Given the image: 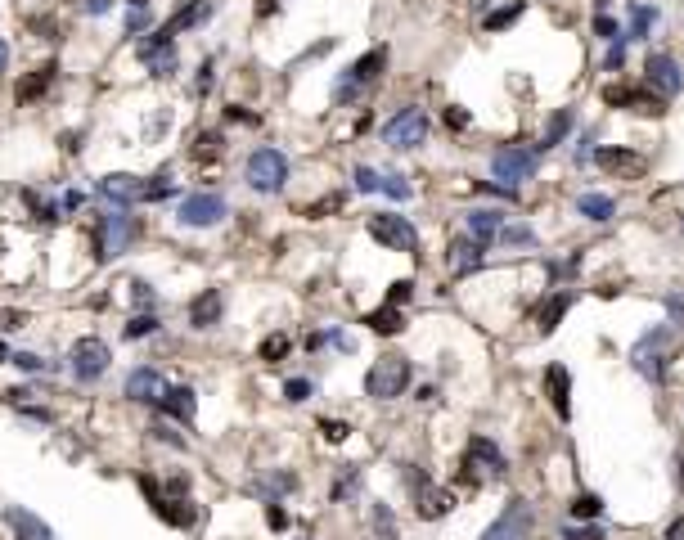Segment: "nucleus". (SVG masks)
Listing matches in <instances>:
<instances>
[{
    "label": "nucleus",
    "instance_id": "obj_30",
    "mask_svg": "<svg viewBox=\"0 0 684 540\" xmlns=\"http://www.w3.org/2000/svg\"><path fill=\"white\" fill-rule=\"evenodd\" d=\"M653 18H657L653 5H635V9H630V41H644L648 27H653Z\"/></svg>",
    "mask_w": 684,
    "mask_h": 540
},
{
    "label": "nucleus",
    "instance_id": "obj_50",
    "mask_svg": "<svg viewBox=\"0 0 684 540\" xmlns=\"http://www.w3.org/2000/svg\"><path fill=\"white\" fill-rule=\"evenodd\" d=\"M0 360H9V356H5V342H0Z\"/></svg>",
    "mask_w": 684,
    "mask_h": 540
},
{
    "label": "nucleus",
    "instance_id": "obj_20",
    "mask_svg": "<svg viewBox=\"0 0 684 540\" xmlns=\"http://www.w3.org/2000/svg\"><path fill=\"white\" fill-rule=\"evenodd\" d=\"M464 225H468V234H473L477 243H491V239H500L504 216L495 212V207H473V212L464 216Z\"/></svg>",
    "mask_w": 684,
    "mask_h": 540
},
{
    "label": "nucleus",
    "instance_id": "obj_29",
    "mask_svg": "<svg viewBox=\"0 0 684 540\" xmlns=\"http://www.w3.org/2000/svg\"><path fill=\"white\" fill-rule=\"evenodd\" d=\"M365 324H369V329H374V333H401V329H405V324H401V311H396L392 302H387L383 311L365 315Z\"/></svg>",
    "mask_w": 684,
    "mask_h": 540
},
{
    "label": "nucleus",
    "instance_id": "obj_43",
    "mask_svg": "<svg viewBox=\"0 0 684 540\" xmlns=\"http://www.w3.org/2000/svg\"><path fill=\"white\" fill-rule=\"evenodd\" d=\"M347 423H333V419H324V437H329V441H342V437H347Z\"/></svg>",
    "mask_w": 684,
    "mask_h": 540
},
{
    "label": "nucleus",
    "instance_id": "obj_13",
    "mask_svg": "<svg viewBox=\"0 0 684 540\" xmlns=\"http://www.w3.org/2000/svg\"><path fill=\"white\" fill-rule=\"evenodd\" d=\"M450 509H455V491L432 486L428 477L414 482V513H419V518H441V513H450Z\"/></svg>",
    "mask_w": 684,
    "mask_h": 540
},
{
    "label": "nucleus",
    "instance_id": "obj_41",
    "mask_svg": "<svg viewBox=\"0 0 684 540\" xmlns=\"http://www.w3.org/2000/svg\"><path fill=\"white\" fill-rule=\"evenodd\" d=\"M594 32H599L603 36V41H617V23H612V18H594Z\"/></svg>",
    "mask_w": 684,
    "mask_h": 540
},
{
    "label": "nucleus",
    "instance_id": "obj_8",
    "mask_svg": "<svg viewBox=\"0 0 684 540\" xmlns=\"http://www.w3.org/2000/svg\"><path fill=\"white\" fill-rule=\"evenodd\" d=\"M464 468H468V477H477V482L500 477L504 473L500 446H495V441H486V437H473V441H468V450H464Z\"/></svg>",
    "mask_w": 684,
    "mask_h": 540
},
{
    "label": "nucleus",
    "instance_id": "obj_28",
    "mask_svg": "<svg viewBox=\"0 0 684 540\" xmlns=\"http://www.w3.org/2000/svg\"><path fill=\"white\" fill-rule=\"evenodd\" d=\"M572 122H576V117L567 113V108H563V113H554V117H549V126H545V135H540V144H536V149H554V144L563 140L567 131H572Z\"/></svg>",
    "mask_w": 684,
    "mask_h": 540
},
{
    "label": "nucleus",
    "instance_id": "obj_40",
    "mask_svg": "<svg viewBox=\"0 0 684 540\" xmlns=\"http://www.w3.org/2000/svg\"><path fill=\"white\" fill-rule=\"evenodd\" d=\"M14 365H18V369H27V374H36V369H45V360H41V356H32V351H23V356H14Z\"/></svg>",
    "mask_w": 684,
    "mask_h": 540
},
{
    "label": "nucleus",
    "instance_id": "obj_12",
    "mask_svg": "<svg viewBox=\"0 0 684 540\" xmlns=\"http://www.w3.org/2000/svg\"><path fill=\"white\" fill-rule=\"evenodd\" d=\"M491 171H495V180H504V185H522V180L536 171V153H527V149H500L491 158Z\"/></svg>",
    "mask_w": 684,
    "mask_h": 540
},
{
    "label": "nucleus",
    "instance_id": "obj_10",
    "mask_svg": "<svg viewBox=\"0 0 684 540\" xmlns=\"http://www.w3.org/2000/svg\"><path fill=\"white\" fill-rule=\"evenodd\" d=\"M594 162H599V171H608V176H621V180H635L644 176V153L635 149H621V144H603L599 153H594Z\"/></svg>",
    "mask_w": 684,
    "mask_h": 540
},
{
    "label": "nucleus",
    "instance_id": "obj_47",
    "mask_svg": "<svg viewBox=\"0 0 684 540\" xmlns=\"http://www.w3.org/2000/svg\"><path fill=\"white\" fill-rule=\"evenodd\" d=\"M86 9H90V14H104V9H108V0H90Z\"/></svg>",
    "mask_w": 684,
    "mask_h": 540
},
{
    "label": "nucleus",
    "instance_id": "obj_9",
    "mask_svg": "<svg viewBox=\"0 0 684 540\" xmlns=\"http://www.w3.org/2000/svg\"><path fill=\"white\" fill-rule=\"evenodd\" d=\"M531 531V509L527 500H509V509L482 531V540H527Z\"/></svg>",
    "mask_w": 684,
    "mask_h": 540
},
{
    "label": "nucleus",
    "instance_id": "obj_39",
    "mask_svg": "<svg viewBox=\"0 0 684 540\" xmlns=\"http://www.w3.org/2000/svg\"><path fill=\"white\" fill-rule=\"evenodd\" d=\"M383 189H387L392 198H410V185H405L401 176H383Z\"/></svg>",
    "mask_w": 684,
    "mask_h": 540
},
{
    "label": "nucleus",
    "instance_id": "obj_27",
    "mask_svg": "<svg viewBox=\"0 0 684 540\" xmlns=\"http://www.w3.org/2000/svg\"><path fill=\"white\" fill-rule=\"evenodd\" d=\"M207 14H212V0H194V5H189V9H180V14L171 18V23L162 27V32H167V36H176L180 27H194V23H203Z\"/></svg>",
    "mask_w": 684,
    "mask_h": 540
},
{
    "label": "nucleus",
    "instance_id": "obj_16",
    "mask_svg": "<svg viewBox=\"0 0 684 540\" xmlns=\"http://www.w3.org/2000/svg\"><path fill=\"white\" fill-rule=\"evenodd\" d=\"M126 396H131V401H153L158 405L162 396H167V378H162L158 369H135V374L126 378Z\"/></svg>",
    "mask_w": 684,
    "mask_h": 540
},
{
    "label": "nucleus",
    "instance_id": "obj_1",
    "mask_svg": "<svg viewBox=\"0 0 684 540\" xmlns=\"http://www.w3.org/2000/svg\"><path fill=\"white\" fill-rule=\"evenodd\" d=\"M405 387H410V360L405 356H383V360H374L369 365V374H365V392L374 396V401H392V396H401Z\"/></svg>",
    "mask_w": 684,
    "mask_h": 540
},
{
    "label": "nucleus",
    "instance_id": "obj_38",
    "mask_svg": "<svg viewBox=\"0 0 684 540\" xmlns=\"http://www.w3.org/2000/svg\"><path fill=\"white\" fill-rule=\"evenodd\" d=\"M45 81H50V68H41V77L23 81V90H18V99H32V95H36V90H45Z\"/></svg>",
    "mask_w": 684,
    "mask_h": 540
},
{
    "label": "nucleus",
    "instance_id": "obj_25",
    "mask_svg": "<svg viewBox=\"0 0 684 540\" xmlns=\"http://www.w3.org/2000/svg\"><path fill=\"white\" fill-rule=\"evenodd\" d=\"M567 306H572V293H549L545 306H540V315H536V320H540V333L554 329V324L567 315Z\"/></svg>",
    "mask_w": 684,
    "mask_h": 540
},
{
    "label": "nucleus",
    "instance_id": "obj_22",
    "mask_svg": "<svg viewBox=\"0 0 684 540\" xmlns=\"http://www.w3.org/2000/svg\"><path fill=\"white\" fill-rule=\"evenodd\" d=\"M221 306H225L221 288H207L203 297H194V306H189V320H194V329H212V324L221 320Z\"/></svg>",
    "mask_w": 684,
    "mask_h": 540
},
{
    "label": "nucleus",
    "instance_id": "obj_7",
    "mask_svg": "<svg viewBox=\"0 0 684 540\" xmlns=\"http://www.w3.org/2000/svg\"><path fill=\"white\" fill-rule=\"evenodd\" d=\"M68 360H72V374H77L81 383H95L113 356H108V347L99 338H77V347L68 351Z\"/></svg>",
    "mask_w": 684,
    "mask_h": 540
},
{
    "label": "nucleus",
    "instance_id": "obj_11",
    "mask_svg": "<svg viewBox=\"0 0 684 540\" xmlns=\"http://www.w3.org/2000/svg\"><path fill=\"white\" fill-rule=\"evenodd\" d=\"M225 216V198L216 194H189L185 203H180V225H189V230H207V225H216Z\"/></svg>",
    "mask_w": 684,
    "mask_h": 540
},
{
    "label": "nucleus",
    "instance_id": "obj_17",
    "mask_svg": "<svg viewBox=\"0 0 684 540\" xmlns=\"http://www.w3.org/2000/svg\"><path fill=\"white\" fill-rule=\"evenodd\" d=\"M5 522H9V531H14L18 540H54L50 522H41L36 513L18 509V504H9V509H5Z\"/></svg>",
    "mask_w": 684,
    "mask_h": 540
},
{
    "label": "nucleus",
    "instance_id": "obj_14",
    "mask_svg": "<svg viewBox=\"0 0 684 540\" xmlns=\"http://www.w3.org/2000/svg\"><path fill=\"white\" fill-rule=\"evenodd\" d=\"M135 225L131 216L122 212H108L104 221H99V257H117V252H126V243H131Z\"/></svg>",
    "mask_w": 684,
    "mask_h": 540
},
{
    "label": "nucleus",
    "instance_id": "obj_45",
    "mask_svg": "<svg viewBox=\"0 0 684 540\" xmlns=\"http://www.w3.org/2000/svg\"><path fill=\"white\" fill-rule=\"evenodd\" d=\"M446 122H450V126H468V113H464V108L450 104V108H446Z\"/></svg>",
    "mask_w": 684,
    "mask_h": 540
},
{
    "label": "nucleus",
    "instance_id": "obj_36",
    "mask_svg": "<svg viewBox=\"0 0 684 540\" xmlns=\"http://www.w3.org/2000/svg\"><path fill=\"white\" fill-rule=\"evenodd\" d=\"M500 239H504V243H536V234H531L527 225H504Z\"/></svg>",
    "mask_w": 684,
    "mask_h": 540
},
{
    "label": "nucleus",
    "instance_id": "obj_3",
    "mask_svg": "<svg viewBox=\"0 0 684 540\" xmlns=\"http://www.w3.org/2000/svg\"><path fill=\"white\" fill-rule=\"evenodd\" d=\"M383 68H387V45H374V50H365V54H360V59L338 77V86H333V99H356L360 90H365Z\"/></svg>",
    "mask_w": 684,
    "mask_h": 540
},
{
    "label": "nucleus",
    "instance_id": "obj_46",
    "mask_svg": "<svg viewBox=\"0 0 684 540\" xmlns=\"http://www.w3.org/2000/svg\"><path fill=\"white\" fill-rule=\"evenodd\" d=\"M203 153H216V135H203V140H198V158H203Z\"/></svg>",
    "mask_w": 684,
    "mask_h": 540
},
{
    "label": "nucleus",
    "instance_id": "obj_49",
    "mask_svg": "<svg viewBox=\"0 0 684 540\" xmlns=\"http://www.w3.org/2000/svg\"><path fill=\"white\" fill-rule=\"evenodd\" d=\"M131 5H135V9H144V5H149V0H131Z\"/></svg>",
    "mask_w": 684,
    "mask_h": 540
},
{
    "label": "nucleus",
    "instance_id": "obj_37",
    "mask_svg": "<svg viewBox=\"0 0 684 540\" xmlns=\"http://www.w3.org/2000/svg\"><path fill=\"white\" fill-rule=\"evenodd\" d=\"M288 401H306V396H311V383H306V378H288Z\"/></svg>",
    "mask_w": 684,
    "mask_h": 540
},
{
    "label": "nucleus",
    "instance_id": "obj_19",
    "mask_svg": "<svg viewBox=\"0 0 684 540\" xmlns=\"http://www.w3.org/2000/svg\"><path fill=\"white\" fill-rule=\"evenodd\" d=\"M140 59L149 63V72H158V77H162V72H171V68H176V50H171V36H167V32H153L149 41L140 45Z\"/></svg>",
    "mask_w": 684,
    "mask_h": 540
},
{
    "label": "nucleus",
    "instance_id": "obj_35",
    "mask_svg": "<svg viewBox=\"0 0 684 540\" xmlns=\"http://www.w3.org/2000/svg\"><path fill=\"white\" fill-rule=\"evenodd\" d=\"M158 329V320H153V315H135L131 324H126V338H144V333H153Z\"/></svg>",
    "mask_w": 684,
    "mask_h": 540
},
{
    "label": "nucleus",
    "instance_id": "obj_26",
    "mask_svg": "<svg viewBox=\"0 0 684 540\" xmlns=\"http://www.w3.org/2000/svg\"><path fill=\"white\" fill-rule=\"evenodd\" d=\"M576 207H581V216H590V221H612V212H617V203H612L608 194H581Z\"/></svg>",
    "mask_w": 684,
    "mask_h": 540
},
{
    "label": "nucleus",
    "instance_id": "obj_23",
    "mask_svg": "<svg viewBox=\"0 0 684 540\" xmlns=\"http://www.w3.org/2000/svg\"><path fill=\"white\" fill-rule=\"evenodd\" d=\"M482 266V243L477 239H455L450 243V270L455 275H468V270Z\"/></svg>",
    "mask_w": 684,
    "mask_h": 540
},
{
    "label": "nucleus",
    "instance_id": "obj_34",
    "mask_svg": "<svg viewBox=\"0 0 684 540\" xmlns=\"http://www.w3.org/2000/svg\"><path fill=\"white\" fill-rule=\"evenodd\" d=\"M284 351H288V338H284V333H275V338L261 342V360H279Z\"/></svg>",
    "mask_w": 684,
    "mask_h": 540
},
{
    "label": "nucleus",
    "instance_id": "obj_33",
    "mask_svg": "<svg viewBox=\"0 0 684 540\" xmlns=\"http://www.w3.org/2000/svg\"><path fill=\"white\" fill-rule=\"evenodd\" d=\"M522 9H527V5H522V0H518V5H504L500 14H491V18H486V27H491V32H500V27H509L513 18L522 14Z\"/></svg>",
    "mask_w": 684,
    "mask_h": 540
},
{
    "label": "nucleus",
    "instance_id": "obj_18",
    "mask_svg": "<svg viewBox=\"0 0 684 540\" xmlns=\"http://www.w3.org/2000/svg\"><path fill=\"white\" fill-rule=\"evenodd\" d=\"M99 194L113 198V203H140V198H144V180L140 176H126V171H113V176L99 180Z\"/></svg>",
    "mask_w": 684,
    "mask_h": 540
},
{
    "label": "nucleus",
    "instance_id": "obj_2",
    "mask_svg": "<svg viewBox=\"0 0 684 540\" xmlns=\"http://www.w3.org/2000/svg\"><path fill=\"white\" fill-rule=\"evenodd\" d=\"M666 351H671V324H657V329H648L644 338L630 347V360H635V369L648 378V383H662Z\"/></svg>",
    "mask_w": 684,
    "mask_h": 540
},
{
    "label": "nucleus",
    "instance_id": "obj_21",
    "mask_svg": "<svg viewBox=\"0 0 684 540\" xmlns=\"http://www.w3.org/2000/svg\"><path fill=\"white\" fill-rule=\"evenodd\" d=\"M545 387H549V401H554V410L563 414H572V374H567L563 365H549L545 369Z\"/></svg>",
    "mask_w": 684,
    "mask_h": 540
},
{
    "label": "nucleus",
    "instance_id": "obj_5",
    "mask_svg": "<svg viewBox=\"0 0 684 540\" xmlns=\"http://www.w3.org/2000/svg\"><path fill=\"white\" fill-rule=\"evenodd\" d=\"M369 234H374L383 248H392V252H414V248H419V230H414L410 216H401V212L369 216Z\"/></svg>",
    "mask_w": 684,
    "mask_h": 540
},
{
    "label": "nucleus",
    "instance_id": "obj_15",
    "mask_svg": "<svg viewBox=\"0 0 684 540\" xmlns=\"http://www.w3.org/2000/svg\"><path fill=\"white\" fill-rule=\"evenodd\" d=\"M648 86H653L662 99L680 95L684 90V68L671 59V54H653V59H648Z\"/></svg>",
    "mask_w": 684,
    "mask_h": 540
},
{
    "label": "nucleus",
    "instance_id": "obj_48",
    "mask_svg": "<svg viewBox=\"0 0 684 540\" xmlns=\"http://www.w3.org/2000/svg\"><path fill=\"white\" fill-rule=\"evenodd\" d=\"M5 63H9V50H5V41H0V68H5Z\"/></svg>",
    "mask_w": 684,
    "mask_h": 540
},
{
    "label": "nucleus",
    "instance_id": "obj_6",
    "mask_svg": "<svg viewBox=\"0 0 684 540\" xmlns=\"http://www.w3.org/2000/svg\"><path fill=\"white\" fill-rule=\"evenodd\" d=\"M423 135H428V117H423V108H401V113L392 117V122H383V140L392 144V149H419Z\"/></svg>",
    "mask_w": 684,
    "mask_h": 540
},
{
    "label": "nucleus",
    "instance_id": "obj_24",
    "mask_svg": "<svg viewBox=\"0 0 684 540\" xmlns=\"http://www.w3.org/2000/svg\"><path fill=\"white\" fill-rule=\"evenodd\" d=\"M158 405L171 414V419H180V423H194V410H198V401H194V392H189V387H167V396H162Z\"/></svg>",
    "mask_w": 684,
    "mask_h": 540
},
{
    "label": "nucleus",
    "instance_id": "obj_44",
    "mask_svg": "<svg viewBox=\"0 0 684 540\" xmlns=\"http://www.w3.org/2000/svg\"><path fill=\"white\" fill-rule=\"evenodd\" d=\"M405 297H410V284H405V279H401V284H392V293H387V302H392V306H401Z\"/></svg>",
    "mask_w": 684,
    "mask_h": 540
},
{
    "label": "nucleus",
    "instance_id": "obj_32",
    "mask_svg": "<svg viewBox=\"0 0 684 540\" xmlns=\"http://www.w3.org/2000/svg\"><path fill=\"white\" fill-rule=\"evenodd\" d=\"M356 189L360 194H378V189H383V176H378L374 167H356Z\"/></svg>",
    "mask_w": 684,
    "mask_h": 540
},
{
    "label": "nucleus",
    "instance_id": "obj_42",
    "mask_svg": "<svg viewBox=\"0 0 684 540\" xmlns=\"http://www.w3.org/2000/svg\"><path fill=\"white\" fill-rule=\"evenodd\" d=\"M567 540H603V527H572Z\"/></svg>",
    "mask_w": 684,
    "mask_h": 540
},
{
    "label": "nucleus",
    "instance_id": "obj_4",
    "mask_svg": "<svg viewBox=\"0 0 684 540\" xmlns=\"http://www.w3.org/2000/svg\"><path fill=\"white\" fill-rule=\"evenodd\" d=\"M288 180V158L279 149H257L248 158V185L257 194H279Z\"/></svg>",
    "mask_w": 684,
    "mask_h": 540
},
{
    "label": "nucleus",
    "instance_id": "obj_31",
    "mask_svg": "<svg viewBox=\"0 0 684 540\" xmlns=\"http://www.w3.org/2000/svg\"><path fill=\"white\" fill-rule=\"evenodd\" d=\"M599 513H603L599 495H576L572 500V518H599Z\"/></svg>",
    "mask_w": 684,
    "mask_h": 540
}]
</instances>
